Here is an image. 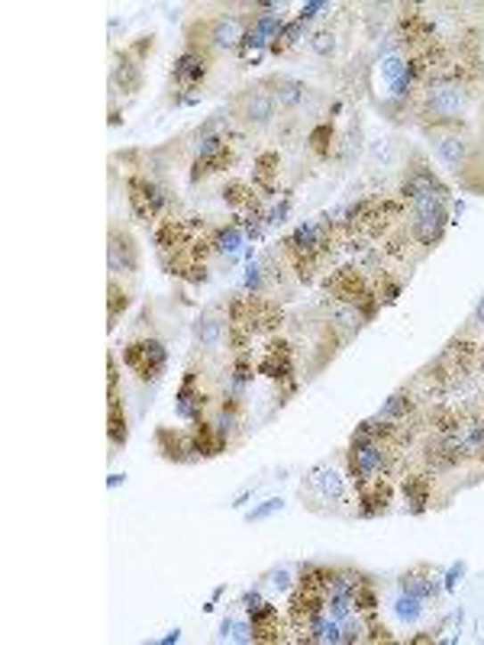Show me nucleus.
I'll return each mask as SVG.
<instances>
[{"label": "nucleus", "instance_id": "nucleus-36", "mask_svg": "<svg viewBox=\"0 0 484 645\" xmlns=\"http://www.w3.org/2000/svg\"><path fill=\"white\" fill-rule=\"evenodd\" d=\"M233 626H236V623H233V620H223V623H220V636H223V639H230Z\"/></svg>", "mask_w": 484, "mask_h": 645}, {"label": "nucleus", "instance_id": "nucleus-26", "mask_svg": "<svg viewBox=\"0 0 484 645\" xmlns=\"http://www.w3.org/2000/svg\"><path fill=\"white\" fill-rule=\"evenodd\" d=\"M423 603L426 600H420V597L404 594V591H400V597L394 600V613H398L404 623H416L420 616H423Z\"/></svg>", "mask_w": 484, "mask_h": 645}, {"label": "nucleus", "instance_id": "nucleus-8", "mask_svg": "<svg viewBox=\"0 0 484 645\" xmlns=\"http://www.w3.org/2000/svg\"><path fill=\"white\" fill-rule=\"evenodd\" d=\"M249 26L242 17H220L213 20L210 26H207V39H210L213 49H236V45H242V39H246Z\"/></svg>", "mask_w": 484, "mask_h": 645}, {"label": "nucleus", "instance_id": "nucleus-11", "mask_svg": "<svg viewBox=\"0 0 484 645\" xmlns=\"http://www.w3.org/2000/svg\"><path fill=\"white\" fill-rule=\"evenodd\" d=\"M310 487H314L316 494H320L323 501L330 503H346V478L336 471L332 465H316L310 468Z\"/></svg>", "mask_w": 484, "mask_h": 645}, {"label": "nucleus", "instance_id": "nucleus-25", "mask_svg": "<svg viewBox=\"0 0 484 645\" xmlns=\"http://www.w3.org/2000/svg\"><path fill=\"white\" fill-rule=\"evenodd\" d=\"M275 175H278V155L275 152H265L258 155V161H255V184L265 187V191H272L275 187Z\"/></svg>", "mask_w": 484, "mask_h": 645}, {"label": "nucleus", "instance_id": "nucleus-14", "mask_svg": "<svg viewBox=\"0 0 484 645\" xmlns=\"http://www.w3.org/2000/svg\"><path fill=\"white\" fill-rule=\"evenodd\" d=\"M194 336L207 352H217V348L223 346V336H230V320H223V316H217L213 310H207V314H201V320H197Z\"/></svg>", "mask_w": 484, "mask_h": 645}, {"label": "nucleus", "instance_id": "nucleus-20", "mask_svg": "<svg viewBox=\"0 0 484 645\" xmlns=\"http://www.w3.org/2000/svg\"><path fill=\"white\" fill-rule=\"evenodd\" d=\"M246 246V233L239 223H230V226H220V230H213V252L220 255H236L239 249Z\"/></svg>", "mask_w": 484, "mask_h": 645}, {"label": "nucleus", "instance_id": "nucleus-28", "mask_svg": "<svg viewBox=\"0 0 484 645\" xmlns=\"http://www.w3.org/2000/svg\"><path fill=\"white\" fill-rule=\"evenodd\" d=\"M310 49H314L320 59H330L332 52H336V36H332L330 29H320V33H314V39H310Z\"/></svg>", "mask_w": 484, "mask_h": 645}, {"label": "nucleus", "instance_id": "nucleus-5", "mask_svg": "<svg viewBox=\"0 0 484 645\" xmlns=\"http://www.w3.org/2000/svg\"><path fill=\"white\" fill-rule=\"evenodd\" d=\"M207 71H210V55H207V49H185L178 59H175L171 81H175L181 91H194V87L204 85Z\"/></svg>", "mask_w": 484, "mask_h": 645}, {"label": "nucleus", "instance_id": "nucleus-27", "mask_svg": "<svg viewBox=\"0 0 484 645\" xmlns=\"http://www.w3.org/2000/svg\"><path fill=\"white\" fill-rule=\"evenodd\" d=\"M129 306V294L117 284V278L111 281V310H107V316H111V326H117L119 314Z\"/></svg>", "mask_w": 484, "mask_h": 645}, {"label": "nucleus", "instance_id": "nucleus-2", "mask_svg": "<svg viewBox=\"0 0 484 645\" xmlns=\"http://www.w3.org/2000/svg\"><path fill=\"white\" fill-rule=\"evenodd\" d=\"M446 226H449V213H446L442 197H423V200L410 204V236L420 246H436L446 236Z\"/></svg>", "mask_w": 484, "mask_h": 645}, {"label": "nucleus", "instance_id": "nucleus-9", "mask_svg": "<svg viewBox=\"0 0 484 645\" xmlns=\"http://www.w3.org/2000/svg\"><path fill=\"white\" fill-rule=\"evenodd\" d=\"M275 97L268 91H249L242 101H239V117L246 127H268L275 117Z\"/></svg>", "mask_w": 484, "mask_h": 645}, {"label": "nucleus", "instance_id": "nucleus-29", "mask_svg": "<svg viewBox=\"0 0 484 645\" xmlns=\"http://www.w3.org/2000/svg\"><path fill=\"white\" fill-rule=\"evenodd\" d=\"M310 143H314V152L316 155H330V143H332V129L323 123V127L314 129V136H310Z\"/></svg>", "mask_w": 484, "mask_h": 645}, {"label": "nucleus", "instance_id": "nucleus-19", "mask_svg": "<svg viewBox=\"0 0 484 645\" xmlns=\"http://www.w3.org/2000/svg\"><path fill=\"white\" fill-rule=\"evenodd\" d=\"M414 394L410 391H398L388 397V404H384L381 410H378V420H384V423H404V420H410L414 416Z\"/></svg>", "mask_w": 484, "mask_h": 645}, {"label": "nucleus", "instance_id": "nucleus-16", "mask_svg": "<svg viewBox=\"0 0 484 645\" xmlns=\"http://www.w3.org/2000/svg\"><path fill=\"white\" fill-rule=\"evenodd\" d=\"M191 439H194V449H197V455H201V459H213V455L226 452V445H230V439H223V436L213 429L210 420L191 426Z\"/></svg>", "mask_w": 484, "mask_h": 645}, {"label": "nucleus", "instance_id": "nucleus-24", "mask_svg": "<svg viewBox=\"0 0 484 645\" xmlns=\"http://www.w3.org/2000/svg\"><path fill=\"white\" fill-rule=\"evenodd\" d=\"M119 81H123V91H136L139 85H143V75H139V65H133L129 61V55H123V61H119V55H117V65H113V71H111V85H113V91L119 87Z\"/></svg>", "mask_w": 484, "mask_h": 645}, {"label": "nucleus", "instance_id": "nucleus-17", "mask_svg": "<svg viewBox=\"0 0 484 645\" xmlns=\"http://www.w3.org/2000/svg\"><path fill=\"white\" fill-rule=\"evenodd\" d=\"M430 494H433L430 471H414V475H404V501L410 503V510H414V513H423L426 503H430Z\"/></svg>", "mask_w": 484, "mask_h": 645}, {"label": "nucleus", "instance_id": "nucleus-18", "mask_svg": "<svg viewBox=\"0 0 484 645\" xmlns=\"http://www.w3.org/2000/svg\"><path fill=\"white\" fill-rule=\"evenodd\" d=\"M258 371L268 374V378H288L291 374V346L288 342H272L265 348V358L258 362Z\"/></svg>", "mask_w": 484, "mask_h": 645}, {"label": "nucleus", "instance_id": "nucleus-33", "mask_svg": "<svg viewBox=\"0 0 484 645\" xmlns=\"http://www.w3.org/2000/svg\"><path fill=\"white\" fill-rule=\"evenodd\" d=\"M478 326H484V298L475 304V310H472V316H468V330L465 332H472V330H478Z\"/></svg>", "mask_w": 484, "mask_h": 645}, {"label": "nucleus", "instance_id": "nucleus-35", "mask_svg": "<svg viewBox=\"0 0 484 645\" xmlns=\"http://www.w3.org/2000/svg\"><path fill=\"white\" fill-rule=\"evenodd\" d=\"M462 575H465V565L459 561V565H455V568L449 571V577H446V587H455V581H459Z\"/></svg>", "mask_w": 484, "mask_h": 645}, {"label": "nucleus", "instance_id": "nucleus-31", "mask_svg": "<svg viewBox=\"0 0 484 645\" xmlns=\"http://www.w3.org/2000/svg\"><path fill=\"white\" fill-rule=\"evenodd\" d=\"M107 384H111V394H119V362H117V355H111V365H107Z\"/></svg>", "mask_w": 484, "mask_h": 645}, {"label": "nucleus", "instance_id": "nucleus-12", "mask_svg": "<svg viewBox=\"0 0 484 645\" xmlns=\"http://www.w3.org/2000/svg\"><path fill=\"white\" fill-rule=\"evenodd\" d=\"M400 591L420 597V600H433L439 594V577H436V571L430 565H416V568H410L407 575L400 577Z\"/></svg>", "mask_w": 484, "mask_h": 645}, {"label": "nucleus", "instance_id": "nucleus-22", "mask_svg": "<svg viewBox=\"0 0 484 645\" xmlns=\"http://www.w3.org/2000/svg\"><path fill=\"white\" fill-rule=\"evenodd\" d=\"M127 413H123V404H119V394H111V410H107V436H111V445H127Z\"/></svg>", "mask_w": 484, "mask_h": 645}, {"label": "nucleus", "instance_id": "nucleus-10", "mask_svg": "<svg viewBox=\"0 0 484 645\" xmlns=\"http://www.w3.org/2000/svg\"><path fill=\"white\" fill-rule=\"evenodd\" d=\"M249 626H252V639L255 642H278L284 639L281 633V620H278V607L272 603H255L249 610Z\"/></svg>", "mask_w": 484, "mask_h": 645}, {"label": "nucleus", "instance_id": "nucleus-32", "mask_svg": "<svg viewBox=\"0 0 484 645\" xmlns=\"http://www.w3.org/2000/svg\"><path fill=\"white\" fill-rule=\"evenodd\" d=\"M230 639H236V642H255V639H252V626H249V623H236V626H233V633H230Z\"/></svg>", "mask_w": 484, "mask_h": 645}, {"label": "nucleus", "instance_id": "nucleus-1", "mask_svg": "<svg viewBox=\"0 0 484 645\" xmlns=\"http://www.w3.org/2000/svg\"><path fill=\"white\" fill-rule=\"evenodd\" d=\"M127 200H129V210H133L136 220L152 223L168 210L171 194H168V187L159 184L152 175L136 171V175H129L127 178Z\"/></svg>", "mask_w": 484, "mask_h": 645}, {"label": "nucleus", "instance_id": "nucleus-13", "mask_svg": "<svg viewBox=\"0 0 484 645\" xmlns=\"http://www.w3.org/2000/svg\"><path fill=\"white\" fill-rule=\"evenodd\" d=\"M436 155H439L442 165H449L452 171H462L468 161L465 136H459L455 129H449V133H436Z\"/></svg>", "mask_w": 484, "mask_h": 645}, {"label": "nucleus", "instance_id": "nucleus-21", "mask_svg": "<svg viewBox=\"0 0 484 645\" xmlns=\"http://www.w3.org/2000/svg\"><path fill=\"white\" fill-rule=\"evenodd\" d=\"M223 200H226L239 216L255 210V191H252V184H246V181H230V184L223 187Z\"/></svg>", "mask_w": 484, "mask_h": 645}, {"label": "nucleus", "instance_id": "nucleus-7", "mask_svg": "<svg viewBox=\"0 0 484 645\" xmlns=\"http://www.w3.org/2000/svg\"><path fill=\"white\" fill-rule=\"evenodd\" d=\"M207 394L197 388V371H187L185 381H181L178 388V397H175V413H178V420H185V423H204L207 420Z\"/></svg>", "mask_w": 484, "mask_h": 645}, {"label": "nucleus", "instance_id": "nucleus-15", "mask_svg": "<svg viewBox=\"0 0 484 645\" xmlns=\"http://www.w3.org/2000/svg\"><path fill=\"white\" fill-rule=\"evenodd\" d=\"M358 503H362V517H378L388 510L391 503V478H381V481H372L365 487H358Z\"/></svg>", "mask_w": 484, "mask_h": 645}, {"label": "nucleus", "instance_id": "nucleus-30", "mask_svg": "<svg viewBox=\"0 0 484 645\" xmlns=\"http://www.w3.org/2000/svg\"><path fill=\"white\" fill-rule=\"evenodd\" d=\"M275 510H281V501H265L258 510H252L249 513V523H258V519H265V517H272Z\"/></svg>", "mask_w": 484, "mask_h": 645}, {"label": "nucleus", "instance_id": "nucleus-34", "mask_svg": "<svg viewBox=\"0 0 484 645\" xmlns=\"http://www.w3.org/2000/svg\"><path fill=\"white\" fill-rule=\"evenodd\" d=\"M268 581H272L275 587H278V591H284V587H291V575L284 568L281 571H272V575H268Z\"/></svg>", "mask_w": 484, "mask_h": 645}, {"label": "nucleus", "instance_id": "nucleus-23", "mask_svg": "<svg viewBox=\"0 0 484 645\" xmlns=\"http://www.w3.org/2000/svg\"><path fill=\"white\" fill-rule=\"evenodd\" d=\"M304 81H294V78H278L275 81V91H272V97H275V103L278 107H298L300 101H304Z\"/></svg>", "mask_w": 484, "mask_h": 645}, {"label": "nucleus", "instance_id": "nucleus-6", "mask_svg": "<svg viewBox=\"0 0 484 645\" xmlns=\"http://www.w3.org/2000/svg\"><path fill=\"white\" fill-rule=\"evenodd\" d=\"M107 268H111L113 278L119 274H136L139 268V249L133 242L127 230L113 226L111 230V242H107Z\"/></svg>", "mask_w": 484, "mask_h": 645}, {"label": "nucleus", "instance_id": "nucleus-3", "mask_svg": "<svg viewBox=\"0 0 484 645\" xmlns=\"http://www.w3.org/2000/svg\"><path fill=\"white\" fill-rule=\"evenodd\" d=\"M465 107H468V87L462 85V81L426 87L423 117H430L433 123L452 127V123H455V119H459L462 113H465Z\"/></svg>", "mask_w": 484, "mask_h": 645}, {"label": "nucleus", "instance_id": "nucleus-4", "mask_svg": "<svg viewBox=\"0 0 484 645\" xmlns=\"http://www.w3.org/2000/svg\"><path fill=\"white\" fill-rule=\"evenodd\" d=\"M165 362H168V352H165L161 339H155V336L133 339L123 348V365L136 374L139 381H155L165 371Z\"/></svg>", "mask_w": 484, "mask_h": 645}]
</instances>
